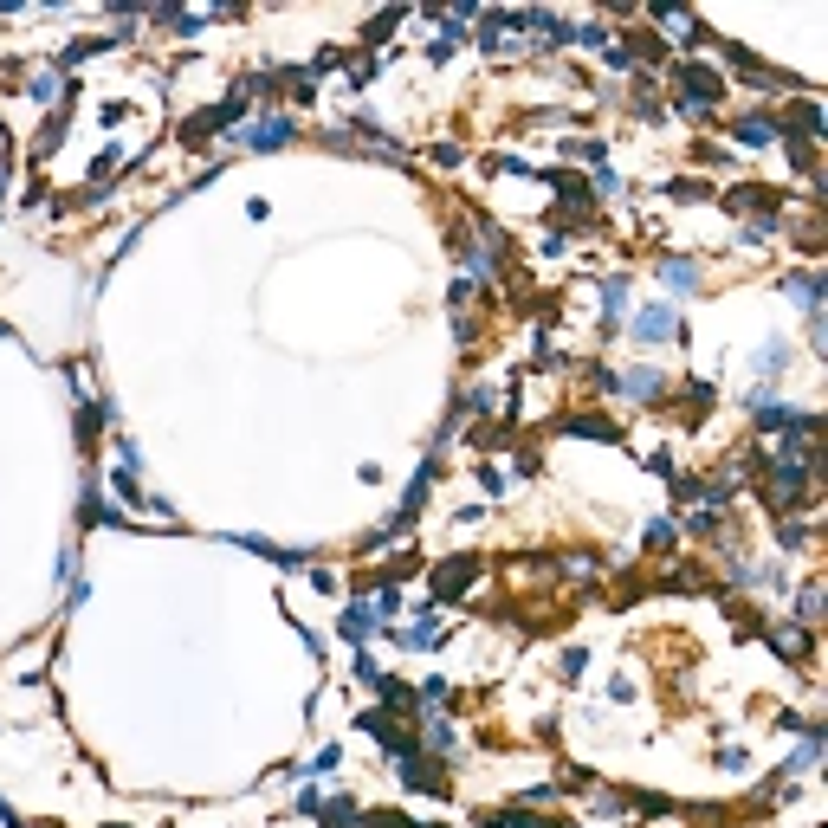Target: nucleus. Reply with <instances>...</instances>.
Listing matches in <instances>:
<instances>
[{
    "label": "nucleus",
    "instance_id": "obj_8",
    "mask_svg": "<svg viewBox=\"0 0 828 828\" xmlns=\"http://www.w3.org/2000/svg\"><path fill=\"white\" fill-rule=\"evenodd\" d=\"M777 292H790L796 305L809 311V324L822 317V292H828V285H822V272H783V279H777Z\"/></svg>",
    "mask_w": 828,
    "mask_h": 828
},
{
    "label": "nucleus",
    "instance_id": "obj_5",
    "mask_svg": "<svg viewBox=\"0 0 828 828\" xmlns=\"http://www.w3.org/2000/svg\"><path fill=\"white\" fill-rule=\"evenodd\" d=\"M246 117V98L233 91V98H220L214 110H201V117H188L182 123V143H207V136H220V130H233V123Z\"/></svg>",
    "mask_w": 828,
    "mask_h": 828
},
{
    "label": "nucleus",
    "instance_id": "obj_11",
    "mask_svg": "<svg viewBox=\"0 0 828 828\" xmlns=\"http://www.w3.org/2000/svg\"><path fill=\"white\" fill-rule=\"evenodd\" d=\"M660 285H667V292H680V298H693L699 292V285H706V279H699V266H693V259H660Z\"/></svg>",
    "mask_w": 828,
    "mask_h": 828
},
{
    "label": "nucleus",
    "instance_id": "obj_27",
    "mask_svg": "<svg viewBox=\"0 0 828 828\" xmlns=\"http://www.w3.org/2000/svg\"><path fill=\"white\" fill-rule=\"evenodd\" d=\"M505 828H563V822H544V816H524V809H512V816H499Z\"/></svg>",
    "mask_w": 828,
    "mask_h": 828
},
{
    "label": "nucleus",
    "instance_id": "obj_18",
    "mask_svg": "<svg viewBox=\"0 0 828 828\" xmlns=\"http://www.w3.org/2000/svg\"><path fill=\"white\" fill-rule=\"evenodd\" d=\"M557 214H563V220H576V227H589V220H596V201H589V188L563 182V201H557Z\"/></svg>",
    "mask_w": 828,
    "mask_h": 828
},
{
    "label": "nucleus",
    "instance_id": "obj_14",
    "mask_svg": "<svg viewBox=\"0 0 828 828\" xmlns=\"http://www.w3.org/2000/svg\"><path fill=\"white\" fill-rule=\"evenodd\" d=\"M563 434H583V440H621V421H602V414H563Z\"/></svg>",
    "mask_w": 828,
    "mask_h": 828
},
{
    "label": "nucleus",
    "instance_id": "obj_24",
    "mask_svg": "<svg viewBox=\"0 0 828 828\" xmlns=\"http://www.w3.org/2000/svg\"><path fill=\"white\" fill-rule=\"evenodd\" d=\"M26 91H33V104H52V98H59V91H65V78H59V72H39V78H33V85H26Z\"/></svg>",
    "mask_w": 828,
    "mask_h": 828
},
{
    "label": "nucleus",
    "instance_id": "obj_20",
    "mask_svg": "<svg viewBox=\"0 0 828 828\" xmlns=\"http://www.w3.org/2000/svg\"><path fill=\"white\" fill-rule=\"evenodd\" d=\"M421 744H434L440 757H453V751H460V731H453L447 719H427V725H421Z\"/></svg>",
    "mask_w": 828,
    "mask_h": 828
},
{
    "label": "nucleus",
    "instance_id": "obj_7",
    "mask_svg": "<svg viewBox=\"0 0 828 828\" xmlns=\"http://www.w3.org/2000/svg\"><path fill=\"white\" fill-rule=\"evenodd\" d=\"M783 136V117H770V110H744V117H731V143L744 149H770Z\"/></svg>",
    "mask_w": 828,
    "mask_h": 828
},
{
    "label": "nucleus",
    "instance_id": "obj_23",
    "mask_svg": "<svg viewBox=\"0 0 828 828\" xmlns=\"http://www.w3.org/2000/svg\"><path fill=\"white\" fill-rule=\"evenodd\" d=\"M686 531H699V537H719V531H725V512H719V505H693Z\"/></svg>",
    "mask_w": 828,
    "mask_h": 828
},
{
    "label": "nucleus",
    "instance_id": "obj_29",
    "mask_svg": "<svg viewBox=\"0 0 828 828\" xmlns=\"http://www.w3.org/2000/svg\"><path fill=\"white\" fill-rule=\"evenodd\" d=\"M596 195H621V175L609 169V162H602V169H596Z\"/></svg>",
    "mask_w": 828,
    "mask_h": 828
},
{
    "label": "nucleus",
    "instance_id": "obj_15",
    "mask_svg": "<svg viewBox=\"0 0 828 828\" xmlns=\"http://www.w3.org/2000/svg\"><path fill=\"white\" fill-rule=\"evenodd\" d=\"M602 324H609V330L628 324V279H615V272L602 279Z\"/></svg>",
    "mask_w": 828,
    "mask_h": 828
},
{
    "label": "nucleus",
    "instance_id": "obj_4",
    "mask_svg": "<svg viewBox=\"0 0 828 828\" xmlns=\"http://www.w3.org/2000/svg\"><path fill=\"white\" fill-rule=\"evenodd\" d=\"M233 143H240V149H292L298 143V123L292 117H253V123L233 130Z\"/></svg>",
    "mask_w": 828,
    "mask_h": 828
},
{
    "label": "nucleus",
    "instance_id": "obj_22",
    "mask_svg": "<svg viewBox=\"0 0 828 828\" xmlns=\"http://www.w3.org/2000/svg\"><path fill=\"white\" fill-rule=\"evenodd\" d=\"M641 544H647V550H673V544H680V524H673V518H654V524L641 531Z\"/></svg>",
    "mask_w": 828,
    "mask_h": 828
},
{
    "label": "nucleus",
    "instance_id": "obj_30",
    "mask_svg": "<svg viewBox=\"0 0 828 828\" xmlns=\"http://www.w3.org/2000/svg\"><path fill=\"white\" fill-rule=\"evenodd\" d=\"M777 537H783V544H790V550H803V544H809V524H783Z\"/></svg>",
    "mask_w": 828,
    "mask_h": 828
},
{
    "label": "nucleus",
    "instance_id": "obj_26",
    "mask_svg": "<svg viewBox=\"0 0 828 828\" xmlns=\"http://www.w3.org/2000/svg\"><path fill=\"white\" fill-rule=\"evenodd\" d=\"M479 486H486V492H505V466L486 460V466H479Z\"/></svg>",
    "mask_w": 828,
    "mask_h": 828
},
{
    "label": "nucleus",
    "instance_id": "obj_25",
    "mask_svg": "<svg viewBox=\"0 0 828 828\" xmlns=\"http://www.w3.org/2000/svg\"><path fill=\"white\" fill-rule=\"evenodd\" d=\"M796 609H803V628H816L822 621V583H809L803 596H796Z\"/></svg>",
    "mask_w": 828,
    "mask_h": 828
},
{
    "label": "nucleus",
    "instance_id": "obj_13",
    "mask_svg": "<svg viewBox=\"0 0 828 828\" xmlns=\"http://www.w3.org/2000/svg\"><path fill=\"white\" fill-rule=\"evenodd\" d=\"M473 576H479V563H473V557H447V563L434 570V596H460Z\"/></svg>",
    "mask_w": 828,
    "mask_h": 828
},
{
    "label": "nucleus",
    "instance_id": "obj_6",
    "mask_svg": "<svg viewBox=\"0 0 828 828\" xmlns=\"http://www.w3.org/2000/svg\"><path fill=\"white\" fill-rule=\"evenodd\" d=\"M628 330H634V343H680V311L673 305H647V311L628 317Z\"/></svg>",
    "mask_w": 828,
    "mask_h": 828
},
{
    "label": "nucleus",
    "instance_id": "obj_21",
    "mask_svg": "<svg viewBox=\"0 0 828 828\" xmlns=\"http://www.w3.org/2000/svg\"><path fill=\"white\" fill-rule=\"evenodd\" d=\"M783 369H790V343H764V350H757V376H783Z\"/></svg>",
    "mask_w": 828,
    "mask_h": 828
},
{
    "label": "nucleus",
    "instance_id": "obj_2",
    "mask_svg": "<svg viewBox=\"0 0 828 828\" xmlns=\"http://www.w3.org/2000/svg\"><path fill=\"white\" fill-rule=\"evenodd\" d=\"M673 85H680V110L693 123H706L712 117V104H725V78L719 72H706V65H673Z\"/></svg>",
    "mask_w": 828,
    "mask_h": 828
},
{
    "label": "nucleus",
    "instance_id": "obj_9",
    "mask_svg": "<svg viewBox=\"0 0 828 828\" xmlns=\"http://www.w3.org/2000/svg\"><path fill=\"white\" fill-rule=\"evenodd\" d=\"M602 389L628 395V402H647V395H660V369H628V376H609V369H596Z\"/></svg>",
    "mask_w": 828,
    "mask_h": 828
},
{
    "label": "nucleus",
    "instance_id": "obj_31",
    "mask_svg": "<svg viewBox=\"0 0 828 828\" xmlns=\"http://www.w3.org/2000/svg\"><path fill=\"white\" fill-rule=\"evenodd\" d=\"M369 822H376V828H414L408 816H395V809H376V816H369Z\"/></svg>",
    "mask_w": 828,
    "mask_h": 828
},
{
    "label": "nucleus",
    "instance_id": "obj_10",
    "mask_svg": "<svg viewBox=\"0 0 828 828\" xmlns=\"http://www.w3.org/2000/svg\"><path fill=\"white\" fill-rule=\"evenodd\" d=\"M376 615H382V609H376V602H369V596H363V602H350V609L337 615V634H343V641H369V634L382 628Z\"/></svg>",
    "mask_w": 828,
    "mask_h": 828
},
{
    "label": "nucleus",
    "instance_id": "obj_12",
    "mask_svg": "<svg viewBox=\"0 0 828 828\" xmlns=\"http://www.w3.org/2000/svg\"><path fill=\"white\" fill-rule=\"evenodd\" d=\"M770 647L803 667V660H809V628H803V621H777V628H770Z\"/></svg>",
    "mask_w": 828,
    "mask_h": 828
},
{
    "label": "nucleus",
    "instance_id": "obj_16",
    "mask_svg": "<svg viewBox=\"0 0 828 828\" xmlns=\"http://www.w3.org/2000/svg\"><path fill=\"white\" fill-rule=\"evenodd\" d=\"M395 641L414 654V647H440V641H447V628H440V615H414V628H395Z\"/></svg>",
    "mask_w": 828,
    "mask_h": 828
},
{
    "label": "nucleus",
    "instance_id": "obj_19",
    "mask_svg": "<svg viewBox=\"0 0 828 828\" xmlns=\"http://www.w3.org/2000/svg\"><path fill=\"white\" fill-rule=\"evenodd\" d=\"M654 20L667 26V33H680V39H706V26H699L686 7H654Z\"/></svg>",
    "mask_w": 828,
    "mask_h": 828
},
{
    "label": "nucleus",
    "instance_id": "obj_28",
    "mask_svg": "<svg viewBox=\"0 0 828 828\" xmlns=\"http://www.w3.org/2000/svg\"><path fill=\"white\" fill-rule=\"evenodd\" d=\"M719 770H731V777H738V770H751V757H744L738 744H731V751H719Z\"/></svg>",
    "mask_w": 828,
    "mask_h": 828
},
{
    "label": "nucleus",
    "instance_id": "obj_1",
    "mask_svg": "<svg viewBox=\"0 0 828 828\" xmlns=\"http://www.w3.org/2000/svg\"><path fill=\"white\" fill-rule=\"evenodd\" d=\"M751 414H757V427H764V434H777V440H809V434H816V414L777 402L770 389H757V395H751Z\"/></svg>",
    "mask_w": 828,
    "mask_h": 828
},
{
    "label": "nucleus",
    "instance_id": "obj_3",
    "mask_svg": "<svg viewBox=\"0 0 828 828\" xmlns=\"http://www.w3.org/2000/svg\"><path fill=\"white\" fill-rule=\"evenodd\" d=\"M395 770H402V783H408V790H421V796H447V770H440L434 757L421 751V744H408V751L395 757Z\"/></svg>",
    "mask_w": 828,
    "mask_h": 828
},
{
    "label": "nucleus",
    "instance_id": "obj_17",
    "mask_svg": "<svg viewBox=\"0 0 828 828\" xmlns=\"http://www.w3.org/2000/svg\"><path fill=\"white\" fill-rule=\"evenodd\" d=\"M240 550H253V557H266V563H279V570H305V550H279V544H266V537H233Z\"/></svg>",
    "mask_w": 828,
    "mask_h": 828
}]
</instances>
